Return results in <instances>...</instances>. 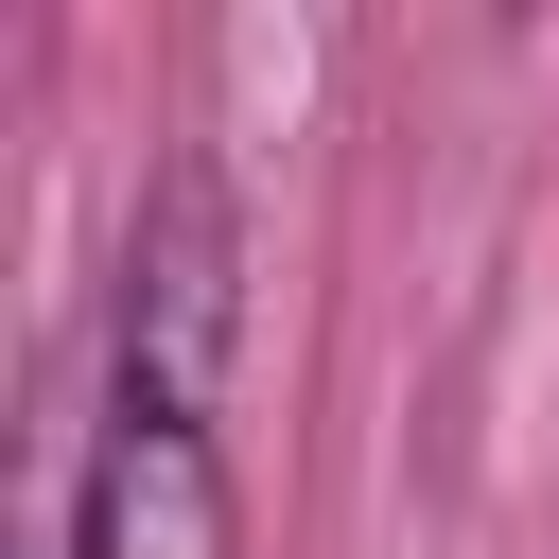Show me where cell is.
Wrapping results in <instances>:
<instances>
[{
    "instance_id": "1",
    "label": "cell",
    "mask_w": 559,
    "mask_h": 559,
    "mask_svg": "<svg viewBox=\"0 0 559 559\" xmlns=\"http://www.w3.org/2000/svg\"><path fill=\"white\" fill-rule=\"evenodd\" d=\"M227 332H245V227H227V175L175 157L122 227V297H105V384H157V402H227Z\"/></svg>"
},
{
    "instance_id": "2",
    "label": "cell",
    "mask_w": 559,
    "mask_h": 559,
    "mask_svg": "<svg viewBox=\"0 0 559 559\" xmlns=\"http://www.w3.org/2000/svg\"><path fill=\"white\" fill-rule=\"evenodd\" d=\"M52 559H245V507H227V437H210V402L105 384Z\"/></svg>"
}]
</instances>
